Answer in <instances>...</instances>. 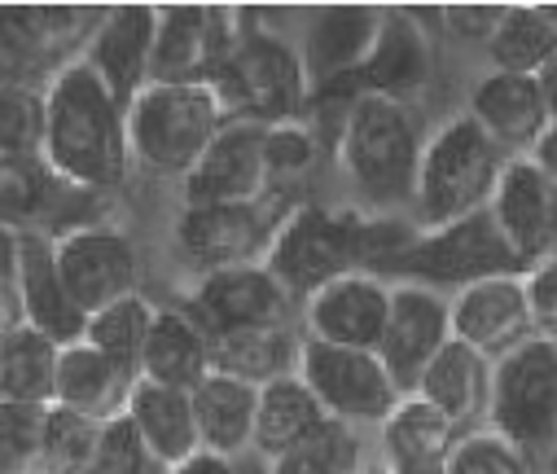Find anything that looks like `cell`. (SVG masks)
<instances>
[{"instance_id": "30bf717a", "label": "cell", "mask_w": 557, "mask_h": 474, "mask_svg": "<svg viewBox=\"0 0 557 474\" xmlns=\"http://www.w3.org/2000/svg\"><path fill=\"white\" fill-rule=\"evenodd\" d=\"M242 40V10L168 5L154 27L150 84H211Z\"/></svg>"}, {"instance_id": "83f0119b", "label": "cell", "mask_w": 557, "mask_h": 474, "mask_svg": "<svg viewBox=\"0 0 557 474\" xmlns=\"http://www.w3.org/2000/svg\"><path fill=\"white\" fill-rule=\"evenodd\" d=\"M132 382H136L132 369L114 365L110 356H101V352L88 348L84 339L58 348L53 404H62V409H71V413H79V417H92V422L119 417L123 404H127Z\"/></svg>"}, {"instance_id": "816d5d0a", "label": "cell", "mask_w": 557, "mask_h": 474, "mask_svg": "<svg viewBox=\"0 0 557 474\" xmlns=\"http://www.w3.org/2000/svg\"><path fill=\"white\" fill-rule=\"evenodd\" d=\"M237 474H272V470H268V461H259L255 452H246V457H237Z\"/></svg>"}, {"instance_id": "8fae6325", "label": "cell", "mask_w": 557, "mask_h": 474, "mask_svg": "<svg viewBox=\"0 0 557 474\" xmlns=\"http://www.w3.org/2000/svg\"><path fill=\"white\" fill-rule=\"evenodd\" d=\"M49 238H53L58 277L84 316H92L97 307H106L123 294H136L141 264H136V246L123 229L88 220V224L49 233Z\"/></svg>"}, {"instance_id": "f35d334b", "label": "cell", "mask_w": 557, "mask_h": 474, "mask_svg": "<svg viewBox=\"0 0 557 474\" xmlns=\"http://www.w3.org/2000/svg\"><path fill=\"white\" fill-rule=\"evenodd\" d=\"M272 474H364L360 465V435L347 422L325 417L295 452L268 465Z\"/></svg>"}, {"instance_id": "e575fe53", "label": "cell", "mask_w": 557, "mask_h": 474, "mask_svg": "<svg viewBox=\"0 0 557 474\" xmlns=\"http://www.w3.org/2000/svg\"><path fill=\"white\" fill-rule=\"evenodd\" d=\"M53 378H58V343H49L23 321L0 335V400L53 404Z\"/></svg>"}, {"instance_id": "8d00e7d4", "label": "cell", "mask_w": 557, "mask_h": 474, "mask_svg": "<svg viewBox=\"0 0 557 474\" xmlns=\"http://www.w3.org/2000/svg\"><path fill=\"white\" fill-rule=\"evenodd\" d=\"M321 149H325V145L317 141V132L308 127V119H290V123H272V127H263L268 194L290 198V203H304V198H295V185H299L304 177H312Z\"/></svg>"}, {"instance_id": "cb8c5ba5", "label": "cell", "mask_w": 557, "mask_h": 474, "mask_svg": "<svg viewBox=\"0 0 557 474\" xmlns=\"http://www.w3.org/2000/svg\"><path fill=\"white\" fill-rule=\"evenodd\" d=\"M466 114H470V119L483 127V136H487L500 154H509V158L531 154L535 141H540L544 127H548V110H544L540 88H535L531 75H500V71L483 75V80L474 84V93H470V110H466Z\"/></svg>"}, {"instance_id": "5bb4252c", "label": "cell", "mask_w": 557, "mask_h": 474, "mask_svg": "<svg viewBox=\"0 0 557 474\" xmlns=\"http://www.w3.org/2000/svg\"><path fill=\"white\" fill-rule=\"evenodd\" d=\"M453 343V321H448V294L426 290V285H391V312L377 339V361L386 378L395 382L399 396H412L422 369L440 356V348Z\"/></svg>"}, {"instance_id": "f6af8a7d", "label": "cell", "mask_w": 557, "mask_h": 474, "mask_svg": "<svg viewBox=\"0 0 557 474\" xmlns=\"http://www.w3.org/2000/svg\"><path fill=\"white\" fill-rule=\"evenodd\" d=\"M163 474H237V457L228 461V457H215V452H194V457H185L181 465H172V470H163Z\"/></svg>"}, {"instance_id": "ac0fdd59", "label": "cell", "mask_w": 557, "mask_h": 474, "mask_svg": "<svg viewBox=\"0 0 557 474\" xmlns=\"http://www.w3.org/2000/svg\"><path fill=\"white\" fill-rule=\"evenodd\" d=\"M386 312H391V281L373 272H343L304 299V330H308L304 339L377 352Z\"/></svg>"}, {"instance_id": "7c38bea8", "label": "cell", "mask_w": 557, "mask_h": 474, "mask_svg": "<svg viewBox=\"0 0 557 474\" xmlns=\"http://www.w3.org/2000/svg\"><path fill=\"white\" fill-rule=\"evenodd\" d=\"M290 207H295L290 198H276V194H268L263 203H237V207H185L176 220V246L202 272L259 264L272 229L282 224Z\"/></svg>"}, {"instance_id": "bcb514c9", "label": "cell", "mask_w": 557, "mask_h": 474, "mask_svg": "<svg viewBox=\"0 0 557 474\" xmlns=\"http://www.w3.org/2000/svg\"><path fill=\"white\" fill-rule=\"evenodd\" d=\"M531 163L548 177V181H557V119H548V127H544V136L535 141V149L527 154Z\"/></svg>"}, {"instance_id": "f907efd6", "label": "cell", "mask_w": 557, "mask_h": 474, "mask_svg": "<svg viewBox=\"0 0 557 474\" xmlns=\"http://www.w3.org/2000/svg\"><path fill=\"white\" fill-rule=\"evenodd\" d=\"M14 255H18V233L0 229V281L14 277Z\"/></svg>"}, {"instance_id": "d4e9b609", "label": "cell", "mask_w": 557, "mask_h": 474, "mask_svg": "<svg viewBox=\"0 0 557 474\" xmlns=\"http://www.w3.org/2000/svg\"><path fill=\"white\" fill-rule=\"evenodd\" d=\"M97 198L49 172L40 154H0V229L10 233H45V220L71 211V203Z\"/></svg>"}, {"instance_id": "5b68a950", "label": "cell", "mask_w": 557, "mask_h": 474, "mask_svg": "<svg viewBox=\"0 0 557 474\" xmlns=\"http://www.w3.org/2000/svg\"><path fill=\"white\" fill-rule=\"evenodd\" d=\"M500 168L505 154L483 136V127L470 114L448 119L422 145V163H417V185H412L417 229H440L461 216L487 211Z\"/></svg>"}, {"instance_id": "74e56055", "label": "cell", "mask_w": 557, "mask_h": 474, "mask_svg": "<svg viewBox=\"0 0 557 474\" xmlns=\"http://www.w3.org/2000/svg\"><path fill=\"white\" fill-rule=\"evenodd\" d=\"M97 435H101V422L79 417L62 404H49L32 474H84V465L97 448Z\"/></svg>"}, {"instance_id": "4fadbf2b", "label": "cell", "mask_w": 557, "mask_h": 474, "mask_svg": "<svg viewBox=\"0 0 557 474\" xmlns=\"http://www.w3.org/2000/svg\"><path fill=\"white\" fill-rule=\"evenodd\" d=\"M181 307L207 339H220V335L255 330V326H290L295 299L263 264H237V268L202 272L194 294Z\"/></svg>"}, {"instance_id": "9a60e30c", "label": "cell", "mask_w": 557, "mask_h": 474, "mask_svg": "<svg viewBox=\"0 0 557 474\" xmlns=\"http://www.w3.org/2000/svg\"><path fill=\"white\" fill-rule=\"evenodd\" d=\"M185 207H237L268 198V163H263V123L228 119L207 154L181 181Z\"/></svg>"}, {"instance_id": "44dd1931", "label": "cell", "mask_w": 557, "mask_h": 474, "mask_svg": "<svg viewBox=\"0 0 557 474\" xmlns=\"http://www.w3.org/2000/svg\"><path fill=\"white\" fill-rule=\"evenodd\" d=\"M377 23H382V10H373V5H325V10L308 14L304 40L295 45L299 62H304L308 97L317 88L360 80L364 58L377 36Z\"/></svg>"}, {"instance_id": "7dc6e473", "label": "cell", "mask_w": 557, "mask_h": 474, "mask_svg": "<svg viewBox=\"0 0 557 474\" xmlns=\"http://www.w3.org/2000/svg\"><path fill=\"white\" fill-rule=\"evenodd\" d=\"M535 88H540V101H544L548 119H557V58L535 75Z\"/></svg>"}, {"instance_id": "f5cc1de1", "label": "cell", "mask_w": 557, "mask_h": 474, "mask_svg": "<svg viewBox=\"0 0 557 474\" xmlns=\"http://www.w3.org/2000/svg\"><path fill=\"white\" fill-rule=\"evenodd\" d=\"M364 474H382V470H364Z\"/></svg>"}, {"instance_id": "d6986e66", "label": "cell", "mask_w": 557, "mask_h": 474, "mask_svg": "<svg viewBox=\"0 0 557 474\" xmlns=\"http://www.w3.org/2000/svg\"><path fill=\"white\" fill-rule=\"evenodd\" d=\"M101 10L75 5H0V84H27L23 71L36 66H66L62 58L71 45L88 40Z\"/></svg>"}, {"instance_id": "ba28073f", "label": "cell", "mask_w": 557, "mask_h": 474, "mask_svg": "<svg viewBox=\"0 0 557 474\" xmlns=\"http://www.w3.org/2000/svg\"><path fill=\"white\" fill-rule=\"evenodd\" d=\"M487 430L509 439L527 461L557 443V348L540 335L492 361Z\"/></svg>"}, {"instance_id": "52a82bcc", "label": "cell", "mask_w": 557, "mask_h": 474, "mask_svg": "<svg viewBox=\"0 0 557 474\" xmlns=\"http://www.w3.org/2000/svg\"><path fill=\"white\" fill-rule=\"evenodd\" d=\"M211 84L228 119H250L272 127L308 114V80L299 49L286 36L255 27L250 14H242V40Z\"/></svg>"}, {"instance_id": "6da1fadb", "label": "cell", "mask_w": 557, "mask_h": 474, "mask_svg": "<svg viewBox=\"0 0 557 474\" xmlns=\"http://www.w3.org/2000/svg\"><path fill=\"white\" fill-rule=\"evenodd\" d=\"M40 158L49 172L84 194H106L127 181V123L123 106L79 62L58 66L45 84V141Z\"/></svg>"}, {"instance_id": "8992f818", "label": "cell", "mask_w": 557, "mask_h": 474, "mask_svg": "<svg viewBox=\"0 0 557 474\" xmlns=\"http://www.w3.org/2000/svg\"><path fill=\"white\" fill-rule=\"evenodd\" d=\"M509 272H527L522 259L509 251V242L500 238L496 220L487 211L461 216L453 224L440 229H417L412 242L377 272L382 281H404V285H426V290H466L474 281L487 277H509Z\"/></svg>"}, {"instance_id": "3957f363", "label": "cell", "mask_w": 557, "mask_h": 474, "mask_svg": "<svg viewBox=\"0 0 557 474\" xmlns=\"http://www.w3.org/2000/svg\"><path fill=\"white\" fill-rule=\"evenodd\" d=\"M369 233H373V216H364L360 207L295 203L282 216V224L272 229L259 264L282 281L290 299H308L312 290H321L343 272H364Z\"/></svg>"}, {"instance_id": "b9f144b4", "label": "cell", "mask_w": 557, "mask_h": 474, "mask_svg": "<svg viewBox=\"0 0 557 474\" xmlns=\"http://www.w3.org/2000/svg\"><path fill=\"white\" fill-rule=\"evenodd\" d=\"M448 474H531V461L496 430H466L448 452Z\"/></svg>"}, {"instance_id": "d590c367", "label": "cell", "mask_w": 557, "mask_h": 474, "mask_svg": "<svg viewBox=\"0 0 557 474\" xmlns=\"http://www.w3.org/2000/svg\"><path fill=\"white\" fill-rule=\"evenodd\" d=\"M150 321H154V303L136 290V294H123V299H114V303H106V307H97L88 316L84 321V343L97 348L101 356H110L114 365L136 374V361H141Z\"/></svg>"}, {"instance_id": "9c48e42d", "label": "cell", "mask_w": 557, "mask_h": 474, "mask_svg": "<svg viewBox=\"0 0 557 474\" xmlns=\"http://www.w3.org/2000/svg\"><path fill=\"white\" fill-rule=\"evenodd\" d=\"M295 374L317 396L321 413L334 422H347V426H373V422L382 426V417L399 404V391L373 352L304 339Z\"/></svg>"}, {"instance_id": "ee69618b", "label": "cell", "mask_w": 557, "mask_h": 474, "mask_svg": "<svg viewBox=\"0 0 557 474\" xmlns=\"http://www.w3.org/2000/svg\"><path fill=\"white\" fill-rule=\"evenodd\" d=\"M500 14H505V5H444L440 23H444V32L457 36V40L487 45L492 32H496V23H500Z\"/></svg>"}, {"instance_id": "e0dca14e", "label": "cell", "mask_w": 557, "mask_h": 474, "mask_svg": "<svg viewBox=\"0 0 557 474\" xmlns=\"http://www.w3.org/2000/svg\"><path fill=\"white\" fill-rule=\"evenodd\" d=\"M154 5H110L97 14L79 62L106 84V93L127 110V101L150 84V58H154Z\"/></svg>"}, {"instance_id": "4316f807", "label": "cell", "mask_w": 557, "mask_h": 474, "mask_svg": "<svg viewBox=\"0 0 557 474\" xmlns=\"http://www.w3.org/2000/svg\"><path fill=\"white\" fill-rule=\"evenodd\" d=\"M123 417L132 422L136 435H141V443H146V452L154 457L159 470H172V465H181L185 457L198 452V426H194L189 391L136 378L132 391H127Z\"/></svg>"}, {"instance_id": "d6a6232c", "label": "cell", "mask_w": 557, "mask_h": 474, "mask_svg": "<svg viewBox=\"0 0 557 474\" xmlns=\"http://www.w3.org/2000/svg\"><path fill=\"white\" fill-rule=\"evenodd\" d=\"M466 430L448 422L417 396H399V404L382 417V457L386 461H448Z\"/></svg>"}, {"instance_id": "681fc988", "label": "cell", "mask_w": 557, "mask_h": 474, "mask_svg": "<svg viewBox=\"0 0 557 474\" xmlns=\"http://www.w3.org/2000/svg\"><path fill=\"white\" fill-rule=\"evenodd\" d=\"M18 326V303H14V285L0 281V335Z\"/></svg>"}, {"instance_id": "7bdbcfd3", "label": "cell", "mask_w": 557, "mask_h": 474, "mask_svg": "<svg viewBox=\"0 0 557 474\" xmlns=\"http://www.w3.org/2000/svg\"><path fill=\"white\" fill-rule=\"evenodd\" d=\"M45 413H49V404L0 400V452L32 470L36 448H40V430H45Z\"/></svg>"}, {"instance_id": "7402d4cb", "label": "cell", "mask_w": 557, "mask_h": 474, "mask_svg": "<svg viewBox=\"0 0 557 474\" xmlns=\"http://www.w3.org/2000/svg\"><path fill=\"white\" fill-rule=\"evenodd\" d=\"M14 303H18V321L45 335L49 343L66 348L84 339L88 316L71 303L58 264H53V238L49 233H18V255H14Z\"/></svg>"}, {"instance_id": "277c9868", "label": "cell", "mask_w": 557, "mask_h": 474, "mask_svg": "<svg viewBox=\"0 0 557 474\" xmlns=\"http://www.w3.org/2000/svg\"><path fill=\"white\" fill-rule=\"evenodd\" d=\"M123 123L132 163L185 181L228 123V110L215 84H146L127 101Z\"/></svg>"}, {"instance_id": "484cf974", "label": "cell", "mask_w": 557, "mask_h": 474, "mask_svg": "<svg viewBox=\"0 0 557 474\" xmlns=\"http://www.w3.org/2000/svg\"><path fill=\"white\" fill-rule=\"evenodd\" d=\"M487 391H492V361H483L474 348L457 339L440 348V356L422 369V378L412 387L417 400L440 409L461 430H479V422L487 417Z\"/></svg>"}, {"instance_id": "ffe728a7", "label": "cell", "mask_w": 557, "mask_h": 474, "mask_svg": "<svg viewBox=\"0 0 557 474\" xmlns=\"http://www.w3.org/2000/svg\"><path fill=\"white\" fill-rule=\"evenodd\" d=\"M448 321H453L457 343L474 348L483 361H500L505 352H513L518 343H527L535 335L527 290H522V272L487 277V281H474V285L457 290L448 299Z\"/></svg>"}, {"instance_id": "60d3db41", "label": "cell", "mask_w": 557, "mask_h": 474, "mask_svg": "<svg viewBox=\"0 0 557 474\" xmlns=\"http://www.w3.org/2000/svg\"><path fill=\"white\" fill-rule=\"evenodd\" d=\"M84 474H163V470L146 452V443L132 430V422L119 413V417L101 422V435H97V448H92Z\"/></svg>"}, {"instance_id": "7a4b0ae2", "label": "cell", "mask_w": 557, "mask_h": 474, "mask_svg": "<svg viewBox=\"0 0 557 474\" xmlns=\"http://www.w3.org/2000/svg\"><path fill=\"white\" fill-rule=\"evenodd\" d=\"M422 145L426 141H422V127H417L412 106L364 93L347 110L334 136V158L369 207L395 211V207H412Z\"/></svg>"}, {"instance_id": "1f68e13d", "label": "cell", "mask_w": 557, "mask_h": 474, "mask_svg": "<svg viewBox=\"0 0 557 474\" xmlns=\"http://www.w3.org/2000/svg\"><path fill=\"white\" fill-rule=\"evenodd\" d=\"M299 343L295 326H255V330H233L211 339V369L228 374L246 387H268L276 378L295 374L299 365Z\"/></svg>"}, {"instance_id": "2e32d148", "label": "cell", "mask_w": 557, "mask_h": 474, "mask_svg": "<svg viewBox=\"0 0 557 474\" xmlns=\"http://www.w3.org/2000/svg\"><path fill=\"white\" fill-rule=\"evenodd\" d=\"M487 216L496 220L500 238L522 259V268L557 255V181H548L527 154L505 158Z\"/></svg>"}, {"instance_id": "c3c4849f", "label": "cell", "mask_w": 557, "mask_h": 474, "mask_svg": "<svg viewBox=\"0 0 557 474\" xmlns=\"http://www.w3.org/2000/svg\"><path fill=\"white\" fill-rule=\"evenodd\" d=\"M382 474H448V461H386Z\"/></svg>"}, {"instance_id": "836d02e7", "label": "cell", "mask_w": 557, "mask_h": 474, "mask_svg": "<svg viewBox=\"0 0 557 474\" xmlns=\"http://www.w3.org/2000/svg\"><path fill=\"white\" fill-rule=\"evenodd\" d=\"M483 49L492 58V71L535 80L557 58V27L544 19L540 5H505L500 23Z\"/></svg>"}, {"instance_id": "603a6c76", "label": "cell", "mask_w": 557, "mask_h": 474, "mask_svg": "<svg viewBox=\"0 0 557 474\" xmlns=\"http://www.w3.org/2000/svg\"><path fill=\"white\" fill-rule=\"evenodd\" d=\"M435 75V45L422 27V19L408 10H382L373 49L364 58L360 84L373 97H391V101H412Z\"/></svg>"}, {"instance_id": "4dcf8cb0", "label": "cell", "mask_w": 557, "mask_h": 474, "mask_svg": "<svg viewBox=\"0 0 557 474\" xmlns=\"http://www.w3.org/2000/svg\"><path fill=\"white\" fill-rule=\"evenodd\" d=\"M321 422H325V413H321L317 396L304 387L299 374H286V378L259 387L250 452L272 465V461H282L286 452H295Z\"/></svg>"}, {"instance_id": "f546056e", "label": "cell", "mask_w": 557, "mask_h": 474, "mask_svg": "<svg viewBox=\"0 0 557 474\" xmlns=\"http://www.w3.org/2000/svg\"><path fill=\"white\" fill-rule=\"evenodd\" d=\"M255 400L259 387H246L228 374H207L194 391V426H198V448L215 452V457H246L250 452V435H255Z\"/></svg>"}, {"instance_id": "f1b7e54d", "label": "cell", "mask_w": 557, "mask_h": 474, "mask_svg": "<svg viewBox=\"0 0 557 474\" xmlns=\"http://www.w3.org/2000/svg\"><path fill=\"white\" fill-rule=\"evenodd\" d=\"M211 374V339L189 321L185 307H154V321L136 361V378L194 391Z\"/></svg>"}, {"instance_id": "ab89813d", "label": "cell", "mask_w": 557, "mask_h": 474, "mask_svg": "<svg viewBox=\"0 0 557 474\" xmlns=\"http://www.w3.org/2000/svg\"><path fill=\"white\" fill-rule=\"evenodd\" d=\"M45 93L32 84H0V154H40Z\"/></svg>"}]
</instances>
